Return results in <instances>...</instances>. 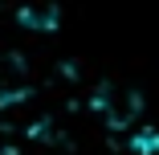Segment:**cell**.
Instances as JSON below:
<instances>
[{"instance_id": "cell-1", "label": "cell", "mask_w": 159, "mask_h": 155, "mask_svg": "<svg viewBox=\"0 0 159 155\" xmlns=\"http://www.w3.org/2000/svg\"><path fill=\"white\" fill-rule=\"evenodd\" d=\"M94 110L102 114V122H106V127L126 131V127H135V122H139V114H143V98L135 94L131 86L110 82V86H102V90H98V98H94Z\"/></svg>"}]
</instances>
